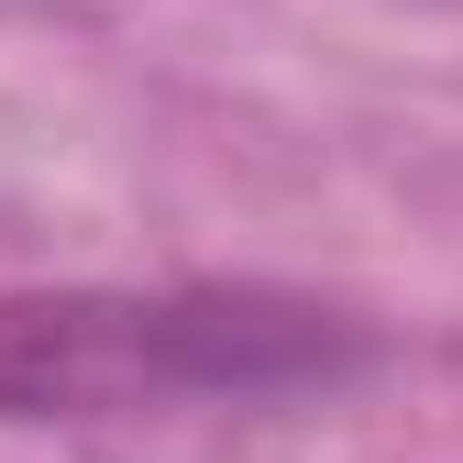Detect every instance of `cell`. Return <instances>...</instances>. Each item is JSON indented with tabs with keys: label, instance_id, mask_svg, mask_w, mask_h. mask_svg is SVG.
<instances>
[{
	"label": "cell",
	"instance_id": "obj_1",
	"mask_svg": "<svg viewBox=\"0 0 463 463\" xmlns=\"http://www.w3.org/2000/svg\"><path fill=\"white\" fill-rule=\"evenodd\" d=\"M375 364V331L309 287H23L0 298V420L276 409Z\"/></svg>",
	"mask_w": 463,
	"mask_h": 463
}]
</instances>
